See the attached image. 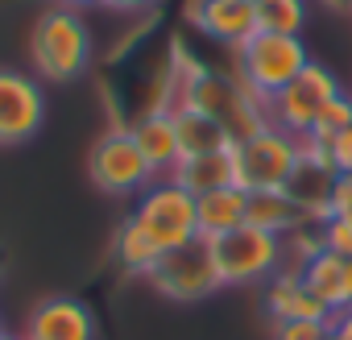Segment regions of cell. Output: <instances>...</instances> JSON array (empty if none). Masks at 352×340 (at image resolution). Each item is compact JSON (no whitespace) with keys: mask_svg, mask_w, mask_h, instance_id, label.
<instances>
[{"mask_svg":"<svg viewBox=\"0 0 352 340\" xmlns=\"http://www.w3.org/2000/svg\"><path fill=\"white\" fill-rule=\"evenodd\" d=\"M91 25L83 21L79 9L54 5L42 9L34 30H30V67L46 83H75L91 71Z\"/></svg>","mask_w":352,"mask_h":340,"instance_id":"1","label":"cell"},{"mask_svg":"<svg viewBox=\"0 0 352 340\" xmlns=\"http://www.w3.org/2000/svg\"><path fill=\"white\" fill-rule=\"evenodd\" d=\"M179 104H191V108H199V112H208V116H216L224 129H228V137L232 141H241V137H249V133H257L261 125H270V112H265V104L232 75H212L208 67H199L195 75H187L183 79V96H179ZM174 104V108H179Z\"/></svg>","mask_w":352,"mask_h":340,"instance_id":"2","label":"cell"},{"mask_svg":"<svg viewBox=\"0 0 352 340\" xmlns=\"http://www.w3.org/2000/svg\"><path fill=\"white\" fill-rule=\"evenodd\" d=\"M311 63L307 46L298 34H270V30H257L241 50H236V79L261 100L270 104L286 83L298 79V71Z\"/></svg>","mask_w":352,"mask_h":340,"instance_id":"3","label":"cell"},{"mask_svg":"<svg viewBox=\"0 0 352 340\" xmlns=\"http://www.w3.org/2000/svg\"><path fill=\"white\" fill-rule=\"evenodd\" d=\"M129 220L162 253H170V249H183L199 237V200L174 179H157L137 195V208L129 212Z\"/></svg>","mask_w":352,"mask_h":340,"instance_id":"4","label":"cell"},{"mask_svg":"<svg viewBox=\"0 0 352 340\" xmlns=\"http://www.w3.org/2000/svg\"><path fill=\"white\" fill-rule=\"evenodd\" d=\"M212 257H216V270H220L224 286H261L274 274H282L286 241L257 229V224H241V229L212 241Z\"/></svg>","mask_w":352,"mask_h":340,"instance_id":"5","label":"cell"},{"mask_svg":"<svg viewBox=\"0 0 352 340\" xmlns=\"http://www.w3.org/2000/svg\"><path fill=\"white\" fill-rule=\"evenodd\" d=\"M302 158V137L278 129L274 120L236 141V170L245 191H282Z\"/></svg>","mask_w":352,"mask_h":340,"instance_id":"6","label":"cell"},{"mask_svg":"<svg viewBox=\"0 0 352 340\" xmlns=\"http://www.w3.org/2000/svg\"><path fill=\"white\" fill-rule=\"evenodd\" d=\"M87 175L91 183L112 195V200H124V195H141L149 183H157L153 166L145 162V153L137 149L129 125H112L87 153Z\"/></svg>","mask_w":352,"mask_h":340,"instance_id":"7","label":"cell"},{"mask_svg":"<svg viewBox=\"0 0 352 340\" xmlns=\"http://www.w3.org/2000/svg\"><path fill=\"white\" fill-rule=\"evenodd\" d=\"M145 278L157 295H166L174 303H199V299H208L224 286L220 270H216V257H212V241H204V237H195L183 249L162 253L157 266Z\"/></svg>","mask_w":352,"mask_h":340,"instance_id":"8","label":"cell"},{"mask_svg":"<svg viewBox=\"0 0 352 340\" xmlns=\"http://www.w3.org/2000/svg\"><path fill=\"white\" fill-rule=\"evenodd\" d=\"M340 92H344L340 79H336L323 63H307V67L298 71V79L286 83V87L265 104V112H270V120H274L278 129H286V133H294V137H307V133L315 129L319 112H323Z\"/></svg>","mask_w":352,"mask_h":340,"instance_id":"9","label":"cell"},{"mask_svg":"<svg viewBox=\"0 0 352 340\" xmlns=\"http://www.w3.org/2000/svg\"><path fill=\"white\" fill-rule=\"evenodd\" d=\"M46 125V87L38 75L0 67V145H25Z\"/></svg>","mask_w":352,"mask_h":340,"instance_id":"10","label":"cell"},{"mask_svg":"<svg viewBox=\"0 0 352 340\" xmlns=\"http://www.w3.org/2000/svg\"><path fill=\"white\" fill-rule=\"evenodd\" d=\"M187 21L220 42V46H232L241 50L261 25H257V0H187Z\"/></svg>","mask_w":352,"mask_h":340,"instance_id":"11","label":"cell"},{"mask_svg":"<svg viewBox=\"0 0 352 340\" xmlns=\"http://www.w3.org/2000/svg\"><path fill=\"white\" fill-rule=\"evenodd\" d=\"M21 340H96V315L75 295H50L25 315Z\"/></svg>","mask_w":352,"mask_h":340,"instance_id":"12","label":"cell"},{"mask_svg":"<svg viewBox=\"0 0 352 340\" xmlns=\"http://www.w3.org/2000/svg\"><path fill=\"white\" fill-rule=\"evenodd\" d=\"M137 149L145 153V162L153 166V175H174V166L183 162V137H179V116L174 108H145L133 125H129Z\"/></svg>","mask_w":352,"mask_h":340,"instance_id":"13","label":"cell"},{"mask_svg":"<svg viewBox=\"0 0 352 340\" xmlns=\"http://www.w3.org/2000/svg\"><path fill=\"white\" fill-rule=\"evenodd\" d=\"M179 187H187L195 200L208 195V191H220V187H241V170H236V141L216 149V153H195V158H183L170 175Z\"/></svg>","mask_w":352,"mask_h":340,"instance_id":"14","label":"cell"},{"mask_svg":"<svg viewBox=\"0 0 352 340\" xmlns=\"http://www.w3.org/2000/svg\"><path fill=\"white\" fill-rule=\"evenodd\" d=\"M265 307H270L274 323H282V319H319V323H327L331 319V311L315 299V290L302 282L298 270H282L265 282Z\"/></svg>","mask_w":352,"mask_h":340,"instance_id":"15","label":"cell"},{"mask_svg":"<svg viewBox=\"0 0 352 340\" xmlns=\"http://www.w3.org/2000/svg\"><path fill=\"white\" fill-rule=\"evenodd\" d=\"M298 274H302V282L315 290V299L336 315V311H344V307H352V282H348V257H340V253H331V249H323V253H315L307 266H298Z\"/></svg>","mask_w":352,"mask_h":340,"instance_id":"16","label":"cell"},{"mask_svg":"<svg viewBox=\"0 0 352 340\" xmlns=\"http://www.w3.org/2000/svg\"><path fill=\"white\" fill-rule=\"evenodd\" d=\"M249 224V191L245 187H220L199 195V237L216 241L232 229Z\"/></svg>","mask_w":352,"mask_h":340,"instance_id":"17","label":"cell"},{"mask_svg":"<svg viewBox=\"0 0 352 340\" xmlns=\"http://www.w3.org/2000/svg\"><path fill=\"white\" fill-rule=\"evenodd\" d=\"M174 116H179L183 158H195V153H216V149L232 145L228 129H224L216 116H208V112H199V108H191V104H179V108H174Z\"/></svg>","mask_w":352,"mask_h":340,"instance_id":"18","label":"cell"},{"mask_svg":"<svg viewBox=\"0 0 352 340\" xmlns=\"http://www.w3.org/2000/svg\"><path fill=\"white\" fill-rule=\"evenodd\" d=\"M249 224H257V229L286 241L302 224V212L286 191H249Z\"/></svg>","mask_w":352,"mask_h":340,"instance_id":"19","label":"cell"},{"mask_svg":"<svg viewBox=\"0 0 352 340\" xmlns=\"http://www.w3.org/2000/svg\"><path fill=\"white\" fill-rule=\"evenodd\" d=\"M157 257H162V249L133 224V220H124L120 229H116V262L129 270V274H149L153 266H157Z\"/></svg>","mask_w":352,"mask_h":340,"instance_id":"20","label":"cell"},{"mask_svg":"<svg viewBox=\"0 0 352 340\" xmlns=\"http://www.w3.org/2000/svg\"><path fill=\"white\" fill-rule=\"evenodd\" d=\"M257 25L270 34H302L307 0H257Z\"/></svg>","mask_w":352,"mask_h":340,"instance_id":"21","label":"cell"},{"mask_svg":"<svg viewBox=\"0 0 352 340\" xmlns=\"http://www.w3.org/2000/svg\"><path fill=\"white\" fill-rule=\"evenodd\" d=\"M344 129H352V96H336L323 112H319V120H315V129L302 137V145H315V149H327L331 145V137H340Z\"/></svg>","mask_w":352,"mask_h":340,"instance_id":"22","label":"cell"},{"mask_svg":"<svg viewBox=\"0 0 352 340\" xmlns=\"http://www.w3.org/2000/svg\"><path fill=\"white\" fill-rule=\"evenodd\" d=\"M323 241H327L331 253L352 262V216H327L323 220Z\"/></svg>","mask_w":352,"mask_h":340,"instance_id":"23","label":"cell"},{"mask_svg":"<svg viewBox=\"0 0 352 340\" xmlns=\"http://www.w3.org/2000/svg\"><path fill=\"white\" fill-rule=\"evenodd\" d=\"M327 336V323L319 319H282L274 323V340H323Z\"/></svg>","mask_w":352,"mask_h":340,"instance_id":"24","label":"cell"},{"mask_svg":"<svg viewBox=\"0 0 352 340\" xmlns=\"http://www.w3.org/2000/svg\"><path fill=\"white\" fill-rule=\"evenodd\" d=\"M331 216H352V175H336V187H331Z\"/></svg>","mask_w":352,"mask_h":340,"instance_id":"25","label":"cell"},{"mask_svg":"<svg viewBox=\"0 0 352 340\" xmlns=\"http://www.w3.org/2000/svg\"><path fill=\"white\" fill-rule=\"evenodd\" d=\"M327 336L331 340H352V307H344L327 319Z\"/></svg>","mask_w":352,"mask_h":340,"instance_id":"26","label":"cell"},{"mask_svg":"<svg viewBox=\"0 0 352 340\" xmlns=\"http://www.w3.org/2000/svg\"><path fill=\"white\" fill-rule=\"evenodd\" d=\"M153 5L157 0H104V9H112V13H145Z\"/></svg>","mask_w":352,"mask_h":340,"instance_id":"27","label":"cell"},{"mask_svg":"<svg viewBox=\"0 0 352 340\" xmlns=\"http://www.w3.org/2000/svg\"><path fill=\"white\" fill-rule=\"evenodd\" d=\"M67 9H104V0H58Z\"/></svg>","mask_w":352,"mask_h":340,"instance_id":"28","label":"cell"},{"mask_svg":"<svg viewBox=\"0 0 352 340\" xmlns=\"http://www.w3.org/2000/svg\"><path fill=\"white\" fill-rule=\"evenodd\" d=\"M0 340H21V336H13V332H5V336H0Z\"/></svg>","mask_w":352,"mask_h":340,"instance_id":"29","label":"cell"},{"mask_svg":"<svg viewBox=\"0 0 352 340\" xmlns=\"http://www.w3.org/2000/svg\"><path fill=\"white\" fill-rule=\"evenodd\" d=\"M348 282H352V262H348Z\"/></svg>","mask_w":352,"mask_h":340,"instance_id":"30","label":"cell"},{"mask_svg":"<svg viewBox=\"0 0 352 340\" xmlns=\"http://www.w3.org/2000/svg\"><path fill=\"white\" fill-rule=\"evenodd\" d=\"M0 336H5V323H0Z\"/></svg>","mask_w":352,"mask_h":340,"instance_id":"31","label":"cell"},{"mask_svg":"<svg viewBox=\"0 0 352 340\" xmlns=\"http://www.w3.org/2000/svg\"><path fill=\"white\" fill-rule=\"evenodd\" d=\"M323 340H331V336H323Z\"/></svg>","mask_w":352,"mask_h":340,"instance_id":"32","label":"cell"}]
</instances>
